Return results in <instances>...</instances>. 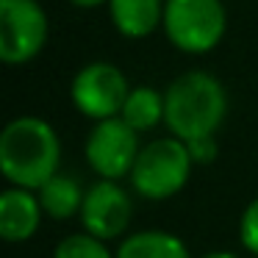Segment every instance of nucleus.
Masks as SVG:
<instances>
[{
	"label": "nucleus",
	"instance_id": "obj_1",
	"mask_svg": "<svg viewBox=\"0 0 258 258\" xmlns=\"http://www.w3.org/2000/svg\"><path fill=\"white\" fill-rule=\"evenodd\" d=\"M61 164V142L47 119L17 117L0 134V172L12 186L42 189Z\"/></svg>",
	"mask_w": 258,
	"mask_h": 258
},
{
	"label": "nucleus",
	"instance_id": "obj_2",
	"mask_svg": "<svg viewBox=\"0 0 258 258\" xmlns=\"http://www.w3.org/2000/svg\"><path fill=\"white\" fill-rule=\"evenodd\" d=\"M228 114V92L206 70H189L164 89V125L183 142L217 136Z\"/></svg>",
	"mask_w": 258,
	"mask_h": 258
},
{
	"label": "nucleus",
	"instance_id": "obj_3",
	"mask_svg": "<svg viewBox=\"0 0 258 258\" xmlns=\"http://www.w3.org/2000/svg\"><path fill=\"white\" fill-rule=\"evenodd\" d=\"M191 167L195 158L189 153V145L178 136H161L139 150L128 178L136 195L147 200H167L189 183Z\"/></svg>",
	"mask_w": 258,
	"mask_h": 258
},
{
	"label": "nucleus",
	"instance_id": "obj_4",
	"mask_svg": "<svg viewBox=\"0 0 258 258\" xmlns=\"http://www.w3.org/2000/svg\"><path fill=\"white\" fill-rule=\"evenodd\" d=\"M161 28L180 53L206 56L228 31V12L222 0H167Z\"/></svg>",
	"mask_w": 258,
	"mask_h": 258
},
{
	"label": "nucleus",
	"instance_id": "obj_5",
	"mask_svg": "<svg viewBox=\"0 0 258 258\" xmlns=\"http://www.w3.org/2000/svg\"><path fill=\"white\" fill-rule=\"evenodd\" d=\"M50 23L39 0H0V58L9 67L28 64L45 50Z\"/></svg>",
	"mask_w": 258,
	"mask_h": 258
},
{
	"label": "nucleus",
	"instance_id": "obj_6",
	"mask_svg": "<svg viewBox=\"0 0 258 258\" xmlns=\"http://www.w3.org/2000/svg\"><path fill=\"white\" fill-rule=\"evenodd\" d=\"M131 84L125 73L111 61H89L75 73L70 84V100L86 119H111L119 117L128 100Z\"/></svg>",
	"mask_w": 258,
	"mask_h": 258
},
{
	"label": "nucleus",
	"instance_id": "obj_7",
	"mask_svg": "<svg viewBox=\"0 0 258 258\" xmlns=\"http://www.w3.org/2000/svg\"><path fill=\"white\" fill-rule=\"evenodd\" d=\"M139 150V134L122 117L95 122L84 145V156L89 167L106 180H119L131 175Z\"/></svg>",
	"mask_w": 258,
	"mask_h": 258
},
{
	"label": "nucleus",
	"instance_id": "obj_8",
	"mask_svg": "<svg viewBox=\"0 0 258 258\" xmlns=\"http://www.w3.org/2000/svg\"><path fill=\"white\" fill-rule=\"evenodd\" d=\"M81 225L86 233L108 241L117 239L128 230L131 217H134V200L131 195L117 183V180L100 178L86 189L84 206H81Z\"/></svg>",
	"mask_w": 258,
	"mask_h": 258
},
{
	"label": "nucleus",
	"instance_id": "obj_9",
	"mask_svg": "<svg viewBox=\"0 0 258 258\" xmlns=\"http://www.w3.org/2000/svg\"><path fill=\"white\" fill-rule=\"evenodd\" d=\"M42 214H45V208L39 203V195H34L31 189L9 186L0 195V236L9 244L28 241L39 230Z\"/></svg>",
	"mask_w": 258,
	"mask_h": 258
},
{
	"label": "nucleus",
	"instance_id": "obj_10",
	"mask_svg": "<svg viewBox=\"0 0 258 258\" xmlns=\"http://www.w3.org/2000/svg\"><path fill=\"white\" fill-rule=\"evenodd\" d=\"M167 0H108V17L125 39H147L161 28Z\"/></svg>",
	"mask_w": 258,
	"mask_h": 258
},
{
	"label": "nucleus",
	"instance_id": "obj_11",
	"mask_svg": "<svg viewBox=\"0 0 258 258\" xmlns=\"http://www.w3.org/2000/svg\"><path fill=\"white\" fill-rule=\"evenodd\" d=\"M117 258H191L189 247L167 230H139L122 239L114 252Z\"/></svg>",
	"mask_w": 258,
	"mask_h": 258
},
{
	"label": "nucleus",
	"instance_id": "obj_12",
	"mask_svg": "<svg viewBox=\"0 0 258 258\" xmlns=\"http://www.w3.org/2000/svg\"><path fill=\"white\" fill-rule=\"evenodd\" d=\"M36 195H39V203L47 217L61 222V219H70L75 214H81L86 189H81V183L73 175L56 172L42 189H36Z\"/></svg>",
	"mask_w": 258,
	"mask_h": 258
},
{
	"label": "nucleus",
	"instance_id": "obj_13",
	"mask_svg": "<svg viewBox=\"0 0 258 258\" xmlns=\"http://www.w3.org/2000/svg\"><path fill=\"white\" fill-rule=\"evenodd\" d=\"M119 117L136 134L153 131L158 122H164V92L153 89V86H131L128 100H125Z\"/></svg>",
	"mask_w": 258,
	"mask_h": 258
},
{
	"label": "nucleus",
	"instance_id": "obj_14",
	"mask_svg": "<svg viewBox=\"0 0 258 258\" xmlns=\"http://www.w3.org/2000/svg\"><path fill=\"white\" fill-rule=\"evenodd\" d=\"M53 258H117L106 247V241L92 233H73L56 244Z\"/></svg>",
	"mask_w": 258,
	"mask_h": 258
},
{
	"label": "nucleus",
	"instance_id": "obj_15",
	"mask_svg": "<svg viewBox=\"0 0 258 258\" xmlns=\"http://www.w3.org/2000/svg\"><path fill=\"white\" fill-rule=\"evenodd\" d=\"M239 239L244 244L247 252L258 255V197L244 208L241 214V222H239Z\"/></svg>",
	"mask_w": 258,
	"mask_h": 258
},
{
	"label": "nucleus",
	"instance_id": "obj_16",
	"mask_svg": "<svg viewBox=\"0 0 258 258\" xmlns=\"http://www.w3.org/2000/svg\"><path fill=\"white\" fill-rule=\"evenodd\" d=\"M189 145V153L195 158V164H211L217 158L219 147H217V136H200V139L186 142Z\"/></svg>",
	"mask_w": 258,
	"mask_h": 258
},
{
	"label": "nucleus",
	"instance_id": "obj_17",
	"mask_svg": "<svg viewBox=\"0 0 258 258\" xmlns=\"http://www.w3.org/2000/svg\"><path fill=\"white\" fill-rule=\"evenodd\" d=\"M67 3H73L75 9H97L103 3H108V0H67Z\"/></svg>",
	"mask_w": 258,
	"mask_h": 258
},
{
	"label": "nucleus",
	"instance_id": "obj_18",
	"mask_svg": "<svg viewBox=\"0 0 258 258\" xmlns=\"http://www.w3.org/2000/svg\"><path fill=\"white\" fill-rule=\"evenodd\" d=\"M203 258H239L236 252H228V250H217V252H206Z\"/></svg>",
	"mask_w": 258,
	"mask_h": 258
}]
</instances>
